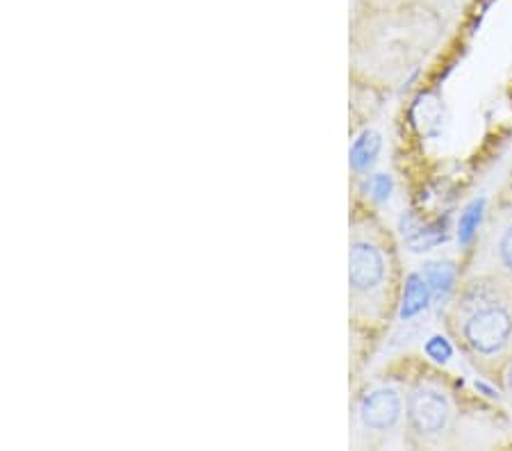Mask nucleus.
Masks as SVG:
<instances>
[{"instance_id":"ddd939ff","label":"nucleus","mask_w":512,"mask_h":451,"mask_svg":"<svg viewBox=\"0 0 512 451\" xmlns=\"http://www.w3.org/2000/svg\"><path fill=\"white\" fill-rule=\"evenodd\" d=\"M503 385H506V392L512 397V360L503 369Z\"/></svg>"},{"instance_id":"1a4fd4ad","label":"nucleus","mask_w":512,"mask_h":451,"mask_svg":"<svg viewBox=\"0 0 512 451\" xmlns=\"http://www.w3.org/2000/svg\"><path fill=\"white\" fill-rule=\"evenodd\" d=\"M483 210H485V201L476 199L465 208V212L460 215L458 221V242L460 246H469L474 242V237L478 233V226L483 221Z\"/></svg>"},{"instance_id":"423d86ee","label":"nucleus","mask_w":512,"mask_h":451,"mask_svg":"<svg viewBox=\"0 0 512 451\" xmlns=\"http://www.w3.org/2000/svg\"><path fill=\"white\" fill-rule=\"evenodd\" d=\"M424 278L428 287H431L433 292V301L437 306H442L444 301L449 299V294L453 292V287H456V265L449 260H437V262H426L424 265Z\"/></svg>"},{"instance_id":"0eeeda50","label":"nucleus","mask_w":512,"mask_h":451,"mask_svg":"<svg viewBox=\"0 0 512 451\" xmlns=\"http://www.w3.org/2000/svg\"><path fill=\"white\" fill-rule=\"evenodd\" d=\"M381 135L374 133V130H365L358 139H355L353 146H351V169L355 171V174H365V171H369L371 164L376 162L378 153H381Z\"/></svg>"},{"instance_id":"9d476101","label":"nucleus","mask_w":512,"mask_h":451,"mask_svg":"<svg viewBox=\"0 0 512 451\" xmlns=\"http://www.w3.org/2000/svg\"><path fill=\"white\" fill-rule=\"evenodd\" d=\"M494 256H497L499 265L512 274V221L501 228L497 244H494Z\"/></svg>"},{"instance_id":"6e6552de","label":"nucleus","mask_w":512,"mask_h":451,"mask_svg":"<svg viewBox=\"0 0 512 451\" xmlns=\"http://www.w3.org/2000/svg\"><path fill=\"white\" fill-rule=\"evenodd\" d=\"M447 228H449V226H447V219L433 221V224L417 228V231H412V233L406 237L408 249L415 251V253L433 249V246L442 244L444 240H447V235H449Z\"/></svg>"},{"instance_id":"9b49d317","label":"nucleus","mask_w":512,"mask_h":451,"mask_svg":"<svg viewBox=\"0 0 512 451\" xmlns=\"http://www.w3.org/2000/svg\"><path fill=\"white\" fill-rule=\"evenodd\" d=\"M424 349L428 358H433L435 363H447V360L453 356V347L447 338H442V335H433V338L426 342Z\"/></svg>"},{"instance_id":"20e7f679","label":"nucleus","mask_w":512,"mask_h":451,"mask_svg":"<svg viewBox=\"0 0 512 451\" xmlns=\"http://www.w3.org/2000/svg\"><path fill=\"white\" fill-rule=\"evenodd\" d=\"M403 410L406 401L399 388L390 383H378L360 397L358 410H355V420H358V433L365 436L371 445L383 442L387 436L399 429L403 420Z\"/></svg>"},{"instance_id":"f257e3e1","label":"nucleus","mask_w":512,"mask_h":451,"mask_svg":"<svg viewBox=\"0 0 512 451\" xmlns=\"http://www.w3.org/2000/svg\"><path fill=\"white\" fill-rule=\"evenodd\" d=\"M449 326L474 363H494L512 347V287L497 276H481L462 287Z\"/></svg>"},{"instance_id":"f8f14e48","label":"nucleus","mask_w":512,"mask_h":451,"mask_svg":"<svg viewBox=\"0 0 512 451\" xmlns=\"http://www.w3.org/2000/svg\"><path fill=\"white\" fill-rule=\"evenodd\" d=\"M369 194H371V199L378 201V203H383V201L390 199V194H392V178L385 176V174H376L374 178L369 180Z\"/></svg>"},{"instance_id":"f03ea898","label":"nucleus","mask_w":512,"mask_h":451,"mask_svg":"<svg viewBox=\"0 0 512 451\" xmlns=\"http://www.w3.org/2000/svg\"><path fill=\"white\" fill-rule=\"evenodd\" d=\"M351 317L378 326L392 315L396 301V262L392 242L376 221L355 219L349 249Z\"/></svg>"},{"instance_id":"7ed1b4c3","label":"nucleus","mask_w":512,"mask_h":451,"mask_svg":"<svg viewBox=\"0 0 512 451\" xmlns=\"http://www.w3.org/2000/svg\"><path fill=\"white\" fill-rule=\"evenodd\" d=\"M451 401L440 385L417 381L406 397V429L417 445H437L451 424Z\"/></svg>"},{"instance_id":"39448f33","label":"nucleus","mask_w":512,"mask_h":451,"mask_svg":"<svg viewBox=\"0 0 512 451\" xmlns=\"http://www.w3.org/2000/svg\"><path fill=\"white\" fill-rule=\"evenodd\" d=\"M431 301H433V292H431V287H428L424 274L412 272L406 276V283H403L399 317L403 319V322H410V319H415L424 313Z\"/></svg>"}]
</instances>
